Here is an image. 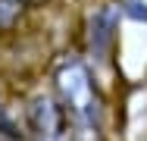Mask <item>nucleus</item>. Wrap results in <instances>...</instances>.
I'll return each mask as SVG.
<instances>
[{
	"mask_svg": "<svg viewBox=\"0 0 147 141\" xmlns=\"http://www.w3.org/2000/svg\"><path fill=\"white\" fill-rule=\"evenodd\" d=\"M22 122H25L28 141H66L72 135L69 116L63 104L53 97V91H38L34 97H28Z\"/></svg>",
	"mask_w": 147,
	"mask_h": 141,
	"instance_id": "obj_2",
	"label": "nucleus"
},
{
	"mask_svg": "<svg viewBox=\"0 0 147 141\" xmlns=\"http://www.w3.org/2000/svg\"><path fill=\"white\" fill-rule=\"evenodd\" d=\"M50 91L63 104V110L69 116V125L75 135L82 138H97L103 129V116H107V100L103 91L97 85L94 66L82 54H63L53 63L50 72Z\"/></svg>",
	"mask_w": 147,
	"mask_h": 141,
	"instance_id": "obj_1",
	"label": "nucleus"
},
{
	"mask_svg": "<svg viewBox=\"0 0 147 141\" xmlns=\"http://www.w3.org/2000/svg\"><path fill=\"white\" fill-rule=\"evenodd\" d=\"M25 16H28V9L22 6V3H16V0H0V38H6V35H16L22 22H25Z\"/></svg>",
	"mask_w": 147,
	"mask_h": 141,
	"instance_id": "obj_4",
	"label": "nucleus"
},
{
	"mask_svg": "<svg viewBox=\"0 0 147 141\" xmlns=\"http://www.w3.org/2000/svg\"><path fill=\"white\" fill-rule=\"evenodd\" d=\"M119 19H122V13L116 3H100L88 13V19H85V60L91 66H103L116 56Z\"/></svg>",
	"mask_w": 147,
	"mask_h": 141,
	"instance_id": "obj_3",
	"label": "nucleus"
},
{
	"mask_svg": "<svg viewBox=\"0 0 147 141\" xmlns=\"http://www.w3.org/2000/svg\"><path fill=\"white\" fill-rule=\"evenodd\" d=\"M0 141H28L25 122L16 119L13 113H6V110H0Z\"/></svg>",
	"mask_w": 147,
	"mask_h": 141,
	"instance_id": "obj_5",
	"label": "nucleus"
},
{
	"mask_svg": "<svg viewBox=\"0 0 147 141\" xmlns=\"http://www.w3.org/2000/svg\"><path fill=\"white\" fill-rule=\"evenodd\" d=\"M16 3H22V6H25V9H44V6H47V3H53V0H16Z\"/></svg>",
	"mask_w": 147,
	"mask_h": 141,
	"instance_id": "obj_7",
	"label": "nucleus"
},
{
	"mask_svg": "<svg viewBox=\"0 0 147 141\" xmlns=\"http://www.w3.org/2000/svg\"><path fill=\"white\" fill-rule=\"evenodd\" d=\"M119 13L135 19V22H147V0H116Z\"/></svg>",
	"mask_w": 147,
	"mask_h": 141,
	"instance_id": "obj_6",
	"label": "nucleus"
}]
</instances>
